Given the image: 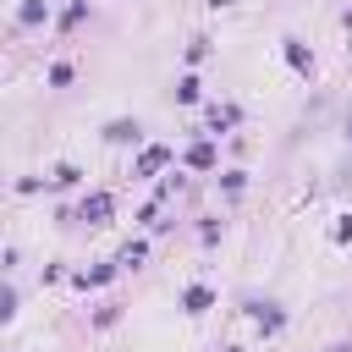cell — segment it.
<instances>
[{
  "label": "cell",
  "mask_w": 352,
  "mask_h": 352,
  "mask_svg": "<svg viewBox=\"0 0 352 352\" xmlns=\"http://www.w3.org/2000/svg\"><path fill=\"white\" fill-rule=\"evenodd\" d=\"M132 132H138V126H132V121H116V126H110V132H104V138H110V143H126V138H132Z\"/></svg>",
  "instance_id": "3"
},
{
  "label": "cell",
  "mask_w": 352,
  "mask_h": 352,
  "mask_svg": "<svg viewBox=\"0 0 352 352\" xmlns=\"http://www.w3.org/2000/svg\"><path fill=\"white\" fill-rule=\"evenodd\" d=\"M165 160H170V148H148V154H143V170H160Z\"/></svg>",
  "instance_id": "4"
},
{
  "label": "cell",
  "mask_w": 352,
  "mask_h": 352,
  "mask_svg": "<svg viewBox=\"0 0 352 352\" xmlns=\"http://www.w3.org/2000/svg\"><path fill=\"white\" fill-rule=\"evenodd\" d=\"M104 214H110V198H104V192H94V198L82 204V220H104Z\"/></svg>",
  "instance_id": "1"
},
{
  "label": "cell",
  "mask_w": 352,
  "mask_h": 352,
  "mask_svg": "<svg viewBox=\"0 0 352 352\" xmlns=\"http://www.w3.org/2000/svg\"><path fill=\"white\" fill-rule=\"evenodd\" d=\"M182 302H187L192 314H204V308H209V286H187V297H182Z\"/></svg>",
  "instance_id": "2"
}]
</instances>
